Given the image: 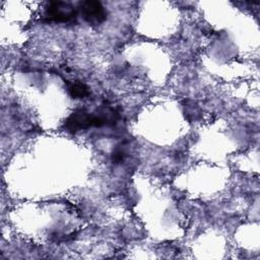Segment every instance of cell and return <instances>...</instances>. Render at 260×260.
<instances>
[{
    "mask_svg": "<svg viewBox=\"0 0 260 260\" xmlns=\"http://www.w3.org/2000/svg\"><path fill=\"white\" fill-rule=\"evenodd\" d=\"M76 15L74 7L68 2L52 1L45 10V17L50 21L68 22Z\"/></svg>",
    "mask_w": 260,
    "mask_h": 260,
    "instance_id": "6da1fadb",
    "label": "cell"
},
{
    "mask_svg": "<svg viewBox=\"0 0 260 260\" xmlns=\"http://www.w3.org/2000/svg\"><path fill=\"white\" fill-rule=\"evenodd\" d=\"M82 17L92 25L101 24L106 19V11L104 6L99 1L86 0L79 4Z\"/></svg>",
    "mask_w": 260,
    "mask_h": 260,
    "instance_id": "7a4b0ae2",
    "label": "cell"
},
{
    "mask_svg": "<svg viewBox=\"0 0 260 260\" xmlns=\"http://www.w3.org/2000/svg\"><path fill=\"white\" fill-rule=\"evenodd\" d=\"M69 91H70L71 95L74 98H83L88 93L87 87L83 83H80V82L72 83L69 86Z\"/></svg>",
    "mask_w": 260,
    "mask_h": 260,
    "instance_id": "3957f363",
    "label": "cell"
}]
</instances>
